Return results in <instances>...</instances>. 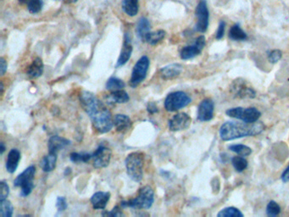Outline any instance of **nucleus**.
I'll return each instance as SVG.
<instances>
[{"label": "nucleus", "instance_id": "obj_1", "mask_svg": "<svg viewBox=\"0 0 289 217\" xmlns=\"http://www.w3.org/2000/svg\"><path fill=\"white\" fill-rule=\"evenodd\" d=\"M81 104L86 113L90 117L93 127L99 133L110 132L114 126L111 112L104 103L93 93L83 91L80 96Z\"/></svg>", "mask_w": 289, "mask_h": 217}, {"label": "nucleus", "instance_id": "obj_2", "mask_svg": "<svg viewBox=\"0 0 289 217\" xmlns=\"http://www.w3.org/2000/svg\"><path fill=\"white\" fill-rule=\"evenodd\" d=\"M265 129L263 122L254 123L247 122H227L220 129V137L223 141H231L241 137H253L261 133Z\"/></svg>", "mask_w": 289, "mask_h": 217}, {"label": "nucleus", "instance_id": "obj_3", "mask_svg": "<svg viewBox=\"0 0 289 217\" xmlns=\"http://www.w3.org/2000/svg\"><path fill=\"white\" fill-rule=\"evenodd\" d=\"M143 161L144 156L142 153L133 152L127 155L125 160L127 175L132 181H142L143 176Z\"/></svg>", "mask_w": 289, "mask_h": 217}, {"label": "nucleus", "instance_id": "obj_4", "mask_svg": "<svg viewBox=\"0 0 289 217\" xmlns=\"http://www.w3.org/2000/svg\"><path fill=\"white\" fill-rule=\"evenodd\" d=\"M155 200L154 190L150 186H145L140 189L137 196L128 201L122 202L124 208H132L136 209H148L152 206Z\"/></svg>", "mask_w": 289, "mask_h": 217}, {"label": "nucleus", "instance_id": "obj_5", "mask_svg": "<svg viewBox=\"0 0 289 217\" xmlns=\"http://www.w3.org/2000/svg\"><path fill=\"white\" fill-rule=\"evenodd\" d=\"M36 173L35 166H29L22 173L20 174L14 181V185L21 188V195L27 197L34 188L33 179Z\"/></svg>", "mask_w": 289, "mask_h": 217}, {"label": "nucleus", "instance_id": "obj_6", "mask_svg": "<svg viewBox=\"0 0 289 217\" xmlns=\"http://www.w3.org/2000/svg\"><path fill=\"white\" fill-rule=\"evenodd\" d=\"M226 114L228 117L241 120L247 123L258 122L261 116V112L255 107H249V108L236 107V108H229L226 112Z\"/></svg>", "mask_w": 289, "mask_h": 217}, {"label": "nucleus", "instance_id": "obj_7", "mask_svg": "<svg viewBox=\"0 0 289 217\" xmlns=\"http://www.w3.org/2000/svg\"><path fill=\"white\" fill-rule=\"evenodd\" d=\"M191 98L186 93L177 91L169 94L165 100V108L167 112H177L191 103Z\"/></svg>", "mask_w": 289, "mask_h": 217}, {"label": "nucleus", "instance_id": "obj_8", "mask_svg": "<svg viewBox=\"0 0 289 217\" xmlns=\"http://www.w3.org/2000/svg\"><path fill=\"white\" fill-rule=\"evenodd\" d=\"M150 68V60L147 56H142L136 63L132 70V78L130 79V86L132 88H137L147 76Z\"/></svg>", "mask_w": 289, "mask_h": 217}, {"label": "nucleus", "instance_id": "obj_9", "mask_svg": "<svg viewBox=\"0 0 289 217\" xmlns=\"http://www.w3.org/2000/svg\"><path fill=\"white\" fill-rule=\"evenodd\" d=\"M197 17L196 29L197 31L204 33L207 31L209 26V10L207 7L206 1L200 0L199 5L197 6L195 11Z\"/></svg>", "mask_w": 289, "mask_h": 217}, {"label": "nucleus", "instance_id": "obj_10", "mask_svg": "<svg viewBox=\"0 0 289 217\" xmlns=\"http://www.w3.org/2000/svg\"><path fill=\"white\" fill-rule=\"evenodd\" d=\"M206 41L204 36H200L195 40L194 44L189 46L184 47L181 49L180 56L183 60H190L193 58L196 57L199 54H201L202 50L205 46Z\"/></svg>", "mask_w": 289, "mask_h": 217}, {"label": "nucleus", "instance_id": "obj_11", "mask_svg": "<svg viewBox=\"0 0 289 217\" xmlns=\"http://www.w3.org/2000/svg\"><path fill=\"white\" fill-rule=\"evenodd\" d=\"M112 152L105 146H99L93 154V166L96 169L104 168L111 162Z\"/></svg>", "mask_w": 289, "mask_h": 217}, {"label": "nucleus", "instance_id": "obj_12", "mask_svg": "<svg viewBox=\"0 0 289 217\" xmlns=\"http://www.w3.org/2000/svg\"><path fill=\"white\" fill-rule=\"evenodd\" d=\"M191 117L186 113H179L169 121V128L172 132H179L186 130L191 125Z\"/></svg>", "mask_w": 289, "mask_h": 217}, {"label": "nucleus", "instance_id": "obj_13", "mask_svg": "<svg viewBox=\"0 0 289 217\" xmlns=\"http://www.w3.org/2000/svg\"><path fill=\"white\" fill-rule=\"evenodd\" d=\"M214 102L206 98L199 103L198 108V120L200 122H209L214 117Z\"/></svg>", "mask_w": 289, "mask_h": 217}, {"label": "nucleus", "instance_id": "obj_14", "mask_svg": "<svg viewBox=\"0 0 289 217\" xmlns=\"http://www.w3.org/2000/svg\"><path fill=\"white\" fill-rule=\"evenodd\" d=\"M132 53V45L131 38L128 34H125L124 43L122 45V51L119 59L117 60V67H121L130 60Z\"/></svg>", "mask_w": 289, "mask_h": 217}, {"label": "nucleus", "instance_id": "obj_15", "mask_svg": "<svg viewBox=\"0 0 289 217\" xmlns=\"http://www.w3.org/2000/svg\"><path fill=\"white\" fill-rule=\"evenodd\" d=\"M111 199V194L109 192H97L91 198V203L94 209H105L109 200Z\"/></svg>", "mask_w": 289, "mask_h": 217}, {"label": "nucleus", "instance_id": "obj_16", "mask_svg": "<svg viewBox=\"0 0 289 217\" xmlns=\"http://www.w3.org/2000/svg\"><path fill=\"white\" fill-rule=\"evenodd\" d=\"M70 144L69 140L65 139L64 137H60V136H53L50 137L48 142V149H49V153H55L58 154L59 151L67 147L68 145Z\"/></svg>", "mask_w": 289, "mask_h": 217}, {"label": "nucleus", "instance_id": "obj_17", "mask_svg": "<svg viewBox=\"0 0 289 217\" xmlns=\"http://www.w3.org/2000/svg\"><path fill=\"white\" fill-rule=\"evenodd\" d=\"M183 71V66L180 64H171L161 68L160 70V77L165 80H170L176 78Z\"/></svg>", "mask_w": 289, "mask_h": 217}, {"label": "nucleus", "instance_id": "obj_18", "mask_svg": "<svg viewBox=\"0 0 289 217\" xmlns=\"http://www.w3.org/2000/svg\"><path fill=\"white\" fill-rule=\"evenodd\" d=\"M21 160V152L17 149H13L9 153L6 160V170L10 173H14L18 167L19 161Z\"/></svg>", "mask_w": 289, "mask_h": 217}, {"label": "nucleus", "instance_id": "obj_19", "mask_svg": "<svg viewBox=\"0 0 289 217\" xmlns=\"http://www.w3.org/2000/svg\"><path fill=\"white\" fill-rule=\"evenodd\" d=\"M132 121L126 115H117L114 118V126L117 132H126L132 127Z\"/></svg>", "mask_w": 289, "mask_h": 217}, {"label": "nucleus", "instance_id": "obj_20", "mask_svg": "<svg viewBox=\"0 0 289 217\" xmlns=\"http://www.w3.org/2000/svg\"><path fill=\"white\" fill-rule=\"evenodd\" d=\"M57 155L55 153H49L40 161V167L45 172H50L56 167Z\"/></svg>", "mask_w": 289, "mask_h": 217}, {"label": "nucleus", "instance_id": "obj_21", "mask_svg": "<svg viewBox=\"0 0 289 217\" xmlns=\"http://www.w3.org/2000/svg\"><path fill=\"white\" fill-rule=\"evenodd\" d=\"M44 63L40 58H36L27 68L26 74L30 78H38L44 73Z\"/></svg>", "mask_w": 289, "mask_h": 217}, {"label": "nucleus", "instance_id": "obj_22", "mask_svg": "<svg viewBox=\"0 0 289 217\" xmlns=\"http://www.w3.org/2000/svg\"><path fill=\"white\" fill-rule=\"evenodd\" d=\"M122 10L129 16H135L139 11L138 0H123L122 4Z\"/></svg>", "mask_w": 289, "mask_h": 217}, {"label": "nucleus", "instance_id": "obj_23", "mask_svg": "<svg viewBox=\"0 0 289 217\" xmlns=\"http://www.w3.org/2000/svg\"><path fill=\"white\" fill-rule=\"evenodd\" d=\"M150 22L147 18L140 19L138 23H137V28H136V31H137V36L142 41H144L145 37L147 35L150 31Z\"/></svg>", "mask_w": 289, "mask_h": 217}, {"label": "nucleus", "instance_id": "obj_24", "mask_svg": "<svg viewBox=\"0 0 289 217\" xmlns=\"http://www.w3.org/2000/svg\"><path fill=\"white\" fill-rule=\"evenodd\" d=\"M108 98L111 102L117 103H127L130 99L128 93L126 91L123 90V89L111 92V94L109 95Z\"/></svg>", "mask_w": 289, "mask_h": 217}, {"label": "nucleus", "instance_id": "obj_25", "mask_svg": "<svg viewBox=\"0 0 289 217\" xmlns=\"http://www.w3.org/2000/svg\"><path fill=\"white\" fill-rule=\"evenodd\" d=\"M229 38L233 41H244L248 39V36L239 25L236 24L230 29Z\"/></svg>", "mask_w": 289, "mask_h": 217}, {"label": "nucleus", "instance_id": "obj_26", "mask_svg": "<svg viewBox=\"0 0 289 217\" xmlns=\"http://www.w3.org/2000/svg\"><path fill=\"white\" fill-rule=\"evenodd\" d=\"M165 34H166L165 31L163 30H159V31H153V32L150 31L145 37L144 41L151 45H155L165 39Z\"/></svg>", "mask_w": 289, "mask_h": 217}, {"label": "nucleus", "instance_id": "obj_27", "mask_svg": "<svg viewBox=\"0 0 289 217\" xmlns=\"http://www.w3.org/2000/svg\"><path fill=\"white\" fill-rule=\"evenodd\" d=\"M236 93L240 98H255L256 92L251 88H248L244 84L239 83L235 87Z\"/></svg>", "mask_w": 289, "mask_h": 217}, {"label": "nucleus", "instance_id": "obj_28", "mask_svg": "<svg viewBox=\"0 0 289 217\" xmlns=\"http://www.w3.org/2000/svg\"><path fill=\"white\" fill-rule=\"evenodd\" d=\"M126 87L123 81L117 78H111L106 83V88L111 92L114 91L121 90Z\"/></svg>", "mask_w": 289, "mask_h": 217}, {"label": "nucleus", "instance_id": "obj_29", "mask_svg": "<svg viewBox=\"0 0 289 217\" xmlns=\"http://www.w3.org/2000/svg\"><path fill=\"white\" fill-rule=\"evenodd\" d=\"M14 207L11 201L0 200V214L2 217H11L13 214Z\"/></svg>", "mask_w": 289, "mask_h": 217}, {"label": "nucleus", "instance_id": "obj_30", "mask_svg": "<svg viewBox=\"0 0 289 217\" xmlns=\"http://www.w3.org/2000/svg\"><path fill=\"white\" fill-rule=\"evenodd\" d=\"M218 217H243V214L241 210L236 207H227L222 209L217 214Z\"/></svg>", "mask_w": 289, "mask_h": 217}, {"label": "nucleus", "instance_id": "obj_31", "mask_svg": "<svg viewBox=\"0 0 289 217\" xmlns=\"http://www.w3.org/2000/svg\"><path fill=\"white\" fill-rule=\"evenodd\" d=\"M232 164L238 172H242L248 167V161L240 155L232 158Z\"/></svg>", "mask_w": 289, "mask_h": 217}, {"label": "nucleus", "instance_id": "obj_32", "mask_svg": "<svg viewBox=\"0 0 289 217\" xmlns=\"http://www.w3.org/2000/svg\"><path fill=\"white\" fill-rule=\"evenodd\" d=\"M229 150L236 153V154H238L240 156H243V157H246V156H248L252 154V150L250 148L243 144L230 145Z\"/></svg>", "mask_w": 289, "mask_h": 217}, {"label": "nucleus", "instance_id": "obj_33", "mask_svg": "<svg viewBox=\"0 0 289 217\" xmlns=\"http://www.w3.org/2000/svg\"><path fill=\"white\" fill-rule=\"evenodd\" d=\"M93 158V155L89 154H79V153H71L70 155V159L73 163L79 164V163H87Z\"/></svg>", "mask_w": 289, "mask_h": 217}, {"label": "nucleus", "instance_id": "obj_34", "mask_svg": "<svg viewBox=\"0 0 289 217\" xmlns=\"http://www.w3.org/2000/svg\"><path fill=\"white\" fill-rule=\"evenodd\" d=\"M281 207L276 202L271 200L266 206V214L270 217H276L280 214Z\"/></svg>", "mask_w": 289, "mask_h": 217}, {"label": "nucleus", "instance_id": "obj_35", "mask_svg": "<svg viewBox=\"0 0 289 217\" xmlns=\"http://www.w3.org/2000/svg\"><path fill=\"white\" fill-rule=\"evenodd\" d=\"M26 6L30 13L38 14L42 11L44 2L43 0H30Z\"/></svg>", "mask_w": 289, "mask_h": 217}, {"label": "nucleus", "instance_id": "obj_36", "mask_svg": "<svg viewBox=\"0 0 289 217\" xmlns=\"http://www.w3.org/2000/svg\"><path fill=\"white\" fill-rule=\"evenodd\" d=\"M281 56H282V53H281V50L274 49L269 53V61L272 64H276V63L278 62L279 60H281Z\"/></svg>", "mask_w": 289, "mask_h": 217}, {"label": "nucleus", "instance_id": "obj_37", "mask_svg": "<svg viewBox=\"0 0 289 217\" xmlns=\"http://www.w3.org/2000/svg\"><path fill=\"white\" fill-rule=\"evenodd\" d=\"M0 200H5L7 199L10 194V188L6 182L2 181L0 183Z\"/></svg>", "mask_w": 289, "mask_h": 217}, {"label": "nucleus", "instance_id": "obj_38", "mask_svg": "<svg viewBox=\"0 0 289 217\" xmlns=\"http://www.w3.org/2000/svg\"><path fill=\"white\" fill-rule=\"evenodd\" d=\"M56 208L60 212L64 211L67 209V202L65 197H58L56 201Z\"/></svg>", "mask_w": 289, "mask_h": 217}, {"label": "nucleus", "instance_id": "obj_39", "mask_svg": "<svg viewBox=\"0 0 289 217\" xmlns=\"http://www.w3.org/2000/svg\"><path fill=\"white\" fill-rule=\"evenodd\" d=\"M103 215L113 217L122 216L123 213H122V209H120L119 206H116L111 211L104 212V213H103Z\"/></svg>", "mask_w": 289, "mask_h": 217}, {"label": "nucleus", "instance_id": "obj_40", "mask_svg": "<svg viewBox=\"0 0 289 217\" xmlns=\"http://www.w3.org/2000/svg\"><path fill=\"white\" fill-rule=\"evenodd\" d=\"M225 30H226V23H225V21H222L220 22L216 34H215V38H216L217 40H220L224 37Z\"/></svg>", "mask_w": 289, "mask_h": 217}, {"label": "nucleus", "instance_id": "obj_41", "mask_svg": "<svg viewBox=\"0 0 289 217\" xmlns=\"http://www.w3.org/2000/svg\"><path fill=\"white\" fill-rule=\"evenodd\" d=\"M7 70V62L4 58H0V71H1V76L5 75V73Z\"/></svg>", "mask_w": 289, "mask_h": 217}, {"label": "nucleus", "instance_id": "obj_42", "mask_svg": "<svg viewBox=\"0 0 289 217\" xmlns=\"http://www.w3.org/2000/svg\"><path fill=\"white\" fill-rule=\"evenodd\" d=\"M148 112H150V114H155L159 112V110L155 103H150L148 105Z\"/></svg>", "mask_w": 289, "mask_h": 217}, {"label": "nucleus", "instance_id": "obj_43", "mask_svg": "<svg viewBox=\"0 0 289 217\" xmlns=\"http://www.w3.org/2000/svg\"><path fill=\"white\" fill-rule=\"evenodd\" d=\"M281 177L283 183H287V182H289V166H287L286 170L283 171V173L281 175Z\"/></svg>", "mask_w": 289, "mask_h": 217}, {"label": "nucleus", "instance_id": "obj_44", "mask_svg": "<svg viewBox=\"0 0 289 217\" xmlns=\"http://www.w3.org/2000/svg\"><path fill=\"white\" fill-rule=\"evenodd\" d=\"M5 151H6V145L2 142L0 143V152H1V155H3Z\"/></svg>", "mask_w": 289, "mask_h": 217}, {"label": "nucleus", "instance_id": "obj_45", "mask_svg": "<svg viewBox=\"0 0 289 217\" xmlns=\"http://www.w3.org/2000/svg\"><path fill=\"white\" fill-rule=\"evenodd\" d=\"M65 4H73L78 2V0H64Z\"/></svg>", "mask_w": 289, "mask_h": 217}, {"label": "nucleus", "instance_id": "obj_46", "mask_svg": "<svg viewBox=\"0 0 289 217\" xmlns=\"http://www.w3.org/2000/svg\"><path fill=\"white\" fill-rule=\"evenodd\" d=\"M30 0H19V3L21 4V5H27Z\"/></svg>", "mask_w": 289, "mask_h": 217}, {"label": "nucleus", "instance_id": "obj_47", "mask_svg": "<svg viewBox=\"0 0 289 217\" xmlns=\"http://www.w3.org/2000/svg\"><path fill=\"white\" fill-rule=\"evenodd\" d=\"M0 85H1V94H3L4 93V84L2 82L0 83Z\"/></svg>", "mask_w": 289, "mask_h": 217}]
</instances>
